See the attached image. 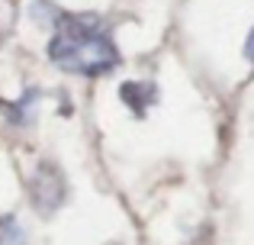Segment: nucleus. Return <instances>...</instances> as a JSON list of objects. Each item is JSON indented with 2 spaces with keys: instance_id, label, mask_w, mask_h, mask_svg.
<instances>
[{
  "instance_id": "1",
  "label": "nucleus",
  "mask_w": 254,
  "mask_h": 245,
  "mask_svg": "<svg viewBox=\"0 0 254 245\" xmlns=\"http://www.w3.org/2000/svg\"><path fill=\"white\" fill-rule=\"evenodd\" d=\"M45 52L62 71L84 78H100L119 65L113 29L97 13H62L58 23L52 26Z\"/></svg>"
},
{
  "instance_id": "2",
  "label": "nucleus",
  "mask_w": 254,
  "mask_h": 245,
  "mask_svg": "<svg viewBox=\"0 0 254 245\" xmlns=\"http://www.w3.org/2000/svg\"><path fill=\"white\" fill-rule=\"evenodd\" d=\"M29 197H32V207H36L39 213H55L64 203V197H68L64 174L49 162L39 164V171L29 177Z\"/></svg>"
},
{
  "instance_id": "3",
  "label": "nucleus",
  "mask_w": 254,
  "mask_h": 245,
  "mask_svg": "<svg viewBox=\"0 0 254 245\" xmlns=\"http://www.w3.org/2000/svg\"><path fill=\"white\" fill-rule=\"evenodd\" d=\"M119 97L132 107V113H145V110L158 100V90L151 87V84H123Z\"/></svg>"
},
{
  "instance_id": "4",
  "label": "nucleus",
  "mask_w": 254,
  "mask_h": 245,
  "mask_svg": "<svg viewBox=\"0 0 254 245\" xmlns=\"http://www.w3.org/2000/svg\"><path fill=\"white\" fill-rule=\"evenodd\" d=\"M29 16L36 19L39 26H45V29H52V26L58 23V16H62V10H58L52 0H32L29 6Z\"/></svg>"
},
{
  "instance_id": "5",
  "label": "nucleus",
  "mask_w": 254,
  "mask_h": 245,
  "mask_svg": "<svg viewBox=\"0 0 254 245\" xmlns=\"http://www.w3.org/2000/svg\"><path fill=\"white\" fill-rule=\"evenodd\" d=\"M23 242H26V233L16 223V216L3 213L0 216V245H23Z\"/></svg>"
},
{
  "instance_id": "6",
  "label": "nucleus",
  "mask_w": 254,
  "mask_h": 245,
  "mask_svg": "<svg viewBox=\"0 0 254 245\" xmlns=\"http://www.w3.org/2000/svg\"><path fill=\"white\" fill-rule=\"evenodd\" d=\"M32 103H36V90H29V94H26V103L19 100V103H3V107L10 110V120H16V123L26 120V123H29V120H32V113H29Z\"/></svg>"
},
{
  "instance_id": "7",
  "label": "nucleus",
  "mask_w": 254,
  "mask_h": 245,
  "mask_svg": "<svg viewBox=\"0 0 254 245\" xmlns=\"http://www.w3.org/2000/svg\"><path fill=\"white\" fill-rule=\"evenodd\" d=\"M245 58H248V62H254V29L248 32V42H245Z\"/></svg>"
}]
</instances>
